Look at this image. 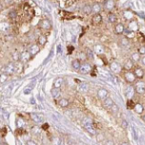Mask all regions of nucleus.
Masks as SVG:
<instances>
[{"instance_id":"f257e3e1","label":"nucleus","mask_w":145,"mask_h":145,"mask_svg":"<svg viewBox=\"0 0 145 145\" xmlns=\"http://www.w3.org/2000/svg\"><path fill=\"white\" fill-rule=\"evenodd\" d=\"M83 127H84V129L86 130L90 135H92V136L96 135V133H97V132H96V129L93 127V119H92V118H85L83 119Z\"/></svg>"},{"instance_id":"f03ea898","label":"nucleus","mask_w":145,"mask_h":145,"mask_svg":"<svg viewBox=\"0 0 145 145\" xmlns=\"http://www.w3.org/2000/svg\"><path fill=\"white\" fill-rule=\"evenodd\" d=\"M134 88L136 93H138L139 95H143V94H145V82H143V81H138L135 84Z\"/></svg>"},{"instance_id":"7ed1b4c3","label":"nucleus","mask_w":145,"mask_h":145,"mask_svg":"<svg viewBox=\"0 0 145 145\" xmlns=\"http://www.w3.org/2000/svg\"><path fill=\"white\" fill-rule=\"evenodd\" d=\"M123 76H124V79L127 81L128 83H134L135 81H136V79H137L135 74L133 72H131V71H126L123 74Z\"/></svg>"},{"instance_id":"20e7f679","label":"nucleus","mask_w":145,"mask_h":145,"mask_svg":"<svg viewBox=\"0 0 145 145\" xmlns=\"http://www.w3.org/2000/svg\"><path fill=\"white\" fill-rule=\"evenodd\" d=\"M39 28L42 31H45V32L50 31L52 29V23L48 19H43V20H41L40 23H39Z\"/></svg>"},{"instance_id":"39448f33","label":"nucleus","mask_w":145,"mask_h":145,"mask_svg":"<svg viewBox=\"0 0 145 145\" xmlns=\"http://www.w3.org/2000/svg\"><path fill=\"white\" fill-rule=\"evenodd\" d=\"M16 72V66L13 63H9V64L4 67L3 69V73L7 74L8 75H11L12 74H14Z\"/></svg>"},{"instance_id":"423d86ee","label":"nucleus","mask_w":145,"mask_h":145,"mask_svg":"<svg viewBox=\"0 0 145 145\" xmlns=\"http://www.w3.org/2000/svg\"><path fill=\"white\" fill-rule=\"evenodd\" d=\"M136 75V77L137 78H139V79H141V78H143V76H144V71L142 68H140V67H136L134 69V72H133Z\"/></svg>"},{"instance_id":"0eeeda50","label":"nucleus","mask_w":145,"mask_h":145,"mask_svg":"<svg viewBox=\"0 0 145 145\" xmlns=\"http://www.w3.org/2000/svg\"><path fill=\"white\" fill-rule=\"evenodd\" d=\"M92 71V67L90 64H88V63H84V64L81 65L80 69H79V72H80L81 74H83V75H86L88 73H90Z\"/></svg>"},{"instance_id":"6e6552de","label":"nucleus","mask_w":145,"mask_h":145,"mask_svg":"<svg viewBox=\"0 0 145 145\" xmlns=\"http://www.w3.org/2000/svg\"><path fill=\"white\" fill-rule=\"evenodd\" d=\"M135 88L132 86H128L126 87V89H125V96L126 97L128 98V99H131L132 97H134V94H135Z\"/></svg>"},{"instance_id":"1a4fd4ad","label":"nucleus","mask_w":145,"mask_h":145,"mask_svg":"<svg viewBox=\"0 0 145 145\" xmlns=\"http://www.w3.org/2000/svg\"><path fill=\"white\" fill-rule=\"evenodd\" d=\"M32 57V54H30V52L29 51H24L23 53H21V59H20V61L23 62V63H25V62H28L30 59Z\"/></svg>"},{"instance_id":"9d476101","label":"nucleus","mask_w":145,"mask_h":145,"mask_svg":"<svg viewBox=\"0 0 145 145\" xmlns=\"http://www.w3.org/2000/svg\"><path fill=\"white\" fill-rule=\"evenodd\" d=\"M110 69L113 71L114 73L118 74V73H119V72H121V66L118 64V62L114 61V62H112L111 65H110Z\"/></svg>"},{"instance_id":"9b49d317","label":"nucleus","mask_w":145,"mask_h":145,"mask_svg":"<svg viewBox=\"0 0 145 145\" xmlns=\"http://www.w3.org/2000/svg\"><path fill=\"white\" fill-rule=\"evenodd\" d=\"M39 47H40V46H39L38 44H33V45H32V46H30V48H29L28 51L30 52V54H32V56L35 55V54L39 52V50H40Z\"/></svg>"},{"instance_id":"f8f14e48","label":"nucleus","mask_w":145,"mask_h":145,"mask_svg":"<svg viewBox=\"0 0 145 145\" xmlns=\"http://www.w3.org/2000/svg\"><path fill=\"white\" fill-rule=\"evenodd\" d=\"M31 118H32V120H33V122H35V123H42L44 120L43 117H41V116H39L37 114H32L31 115Z\"/></svg>"},{"instance_id":"ddd939ff","label":"nucleus","mask_w":145,"mask_h":145,"mask_svg":"<svg viewBox=\"0 0 145 145\" xmlns=\"http://www.w3.org/2000/svg\"><path fill=\"white\" fill-rule=\"evenodd\" d=\"M57 104H58L59 107H62V108H66L69 106V104H70V102L69 100L67 99V98H58V100H57Z\"/></svg>"},{"instance_id":"4468645a","label":"nucleus","mask_w":145,"mask_h":145,"mask_svg":"<svg viewBox=\"0 0 145 145\" xmlns=\"http://www.w3.org/2000/svg\"><path fill=\"white\" fill-rule=\"evenodd\" d=\"M124 31H125V29H124L123 24L118 23V24L115 26V33H117V34H121V33H123L124 32Z\"/></svg>"},{"instance_id":"2eb2a0df","label":"nucleus","mask_w":145,"mask_h":145,"mask_svg":"<svg viewBox=\"0 0 145 145\" xmlns=\"http://www.w3.org/2000/svg\"><path fill=\"white\" fill-rule=\"evenodd\" d=\"M97 96H98V97H99L100 99L103 100L104 98H106V97H108V91L106 89L101 88V89H99V90L97 91Z\"/></svg>"},{"instance_id":"dca6fc26","label":"nucleus","mask_w":145,"mask_h":145,"mask_svg":"<svg viewBox=\"0 0 145 145\" xmlns=\"http://www.w3.org/2000/svg\"><path fill=\"white\" fill-rule=\"evenodd\" d=\"M123 68H124V70H126V71H131L133 68H134V63H133L132 59L130 58L125 61V63H124V65H123Z\"/></svg>"},{"instance_id":"f3484780","label":"nucleus","mask_w":145,"mask_h":145,"mask_svg":"<svg viewBox=\"0 0 145 145\" xmlns=\"http://www.w3.org/2000/svg\"><path fill=\"white\" fill-rule=\"evenodd\" d=\"M114 104V101L110 98V97H106V98H104L103 99V106L105 108H107V109H110V108L113 106Z\"/></svg>"},{"instance_id":"a211bd4d","label":"nucleus","mask_w":145,"mask_h":145,"mask_svg":"<svg viewBox=\"0 0 145 145\" xmlns=\"http://www.w3.org/2000/svg\"><path fill=\"white\" fill-rule=\"evenodd\" d=\"M101 21H102V16H101V14H99V13L95 14V15L93 16V18H92V22H93L95 25L100 24Z\"/></svg>"},{"instance_id":"6ab92c4d","label":"nucleus","mask_w":145,"mask_h":145,"mask_svg":"<svg viewBox=\"0 0 145 145\" xmlns=\"http://www.w3.org/2000/svg\"><path fill=\"white\" fill-rule=\"evenodd\" d=\"M47 43V36L44 35V34H41L37 37V44L39 46H44L45 44Z\"/></svg>"},{"instance_id":"aec40b11","label":"nucleus","mask_w":145,"mask_h":145,"mask_svg":"<svg viewBox=\"0 0 145 145\" xmlns=\"http://www.w3.org/2000/svg\"><path fill=\"white\" fill-rule=\"evenodd\" d=\"M100 11H101V6L99 5L98 3H95L94 5L92 6V12H93L94 14L99 13Z\"/></svg>"},{"instance_id":"412c9836","label":"nucleus","mask_w":145,"mask_h":145,"mask_svg":"<svg viewBox=\"0 0 145 145\" xmlns=\"http://www.w3.org/2000/svg\"><path fill=\"white\" fill-rule=\"evenodd\" d=\"M119 43L120 45L124 47V48H128L130 46V41H129V38L128 37H121L120 40H119Z\"/></svg>"},{"instance_id":"4be33fe9","label":"nucleus","mask_w":145,"mask_h":145,"mask_svg":"<svg viewBox=\"0 0 145 145\" xmlns=\"http://www.w3.org/2000/svg\"><path fill=\"white\" fill-rule=\"evenodd\" d=\"M52 96L54 99H58L60 97V88H55L54 87V89L52 90Z\"/></svg>"},{"instance_id":"5701e85b","label":"nucleus","mask_w":145,"mask_h":145,"mask_svg":"<svg viewBox=\"0 0 145 145\" xmlns=\"http://www.w3.org/2000/svg\"><path fill=\"white\" fill-rule=\"evenodd\" d=\"M72 66H73V68L76 71H79L81 67V62L79 59H75V60H73V62H72Z\"/></svg>"},{"instance_id":"b1692460","label":"nucleus","mask_w":145,"mask_h":145,"mask_svg":"<svg viewBox=\"0 0 145 145\" xmlns=\"http://www.w3.org/2000/svg\"><path fill=\"white\" fill-rule=\"evenodd\" d=\"M11 58H12V60H13L14 62H18V61H20V59H21V54H19L17 51H15V52H13V53L11 54Z\"/></svg>"},{"instance_id":"393cba45","label":"nucleus","mask_w":145,"mask_h":145,"mask_svg":"<svg viewBox=\"0 0 145 145\" xmlns=\"http://www.w3.org/2000/svg\"><path fill=\"white\" fill-rule=\"evenodd\" d=\"M88 89H89V86H88V84L85 83V82H82L81 84H79L78 91L81 92V93H85V92L88 91Z\"/></svg>"},{"instance_id":"a878e982","label":"nucleus","mask_w":145,"mask_h":145,"mask_svg":"<svg viewBox=\"0 0 145 145\" xmlns=\"http://www.w3.org/2000/svg\"><path fill=\"white\" fill-rule=\"evenodd\" d=\"M115 7V3H114L113 0H107L106 4H105V10L106 11H111Z\"/></svg>"},{"instance_id":"bb28decb","label":"nucleus","mask_w":145,"mask_h":145,"mask_svg":"<svg viewBox=\"0 0 145 145\" xmlns=\"http://www.w3.org/2000/svg\"><path fill=\"white\" fill-rule=\"evenodd\" d=\"M134 110L136 111V113L142 114L143 113L144 108H143V106H142L141 104H136V105H135V107H134Z\"/></svg>"},{"instance_id":"cd10ccee","label":"nucleus","mask_w":145,"mask_h":145,"mask_svg":"<svg viewBox=\"0 0 145 145\" xmlns=\"http://www.w3.org/2000/svg\"><path fill=\"white\" fill-rule=\"evenodd\" d=\"M131 59L133 62H139L140 61V54L139 53H134L131 55Z\"/></svg>"},{"instance_id":"c85d7f7f","label":"nucleus","mask_w":145,"mask_h":145,"mask_svg":"<svg viewBox=\"0 0 145 145\" xmlns=\"http://www.w3.org/2000/svg\"><path fill=\"white\" fill-rule=\"evenodd\" d=\"M8 15H9V18L10 19H16L17 18V11L15 10H11V11H9V13H8Z\"/></svg>"},{"instance_id":"c756f323","label":"nucleus","mask_w":145,"mask_h":145,"mask_svg":"<svg viewBox=\"0 0 145 145\" xmlns=\"http://www.w3.org/2000/svg\"><path fill=\"white\" fill-rule=\"evenodd\" d=\"M62 83H63V79L60 78V77H58V78H56V79L54 80V87H55V88H60L61 85H62Z\"/></svg>"},{"instance_id":"7c9ffc66","label":"nucleus","mask_w":145,"mask_h":145,"mask_svg":"<svg viewBox=\"0 0 145 145\" xmlns=\"http://www.w3.org/2000/svg\"><path fill=\"white\" fill-rule=\"evenodd\" d=\"M83 12L85 13V14H90V13H92V7L89 5H84L83 6Z\"/></svg>"},{"instance_id":"2f4dec72","label":"nucleus","mask_w":145,"mask_h":145,"mask_svg":"<svg viewBox=\"0 0 145 145\" xmlns=\"http://www.w3.org/2000/svg\"><path fill=\"white\" fill-rule=\"evenodd\" d=\"M108 20H109L110 23L115 24V23L117 22V16H116V14H113V13L109 14V15H108Z\"/></svg>"},{"instance_id":"473e14b6","label":"nucleus","mask_w":145,"mask_h":145,"mask_svg":"<svg viewBox=\"0 0 145 145\" xmlns=\"http://www.w3.org/2000/svg\"><path fill=\"white\" fill-rule=\"evenodd\" d=\"M129 27L131 29V31H133V32H136V31L139 30V26H138V24L136 22H130Z\"/></svg>"},{"instance_id":"72a5a7b5","label":"nucleus","mask_w":145,"mask_h":145,"mask_svg":"<svg viewBox=\"0 0 145 145\" xmlns=\"http://www.w3.org/2000/svg\"><path fill=\"white\" fill-rule=\"evenodd\" d=\"M85 54H86V56L90 59V60H92V59L94 58V54H93V51L90 50V49H86V53H85Z\"/></svg>"},{"instance_id":"f704fd0d","label":"nucleus","mask_w":145,"mask_h":145,"mask_svg":"<svg viewBox=\"0 0 145 145\" xmlns=\"http://www.w3.org/2000/svg\"><path fill=\"white\" fill-rule=\"evenodd\" d=\"M109 110H110V111H111V112H112L113 114H117V113H118V107L117 106V105H116V104H115V103H114L113 106H112V107L110 108Z\"/></svg>"},{"instance_id":"c9c22d12","label":"nucleus","mask_w":145,"mask_h":145,"mask_svg":"<svg viewBox=\"0 0 145 145\" xmlns=\"http://www.w3.org/2000/svg\"><path fill=\"white\" fill-rule=\"evenodd\" d=\"M32 133L34 135H38L40 134V128L37 127V126H34V127H32Z\"/></svg>"},{"instance_id":"e433bc0d","label":"nucleus","mask_w":145,"mask_h":145,"mask_svg":"<svg viewBox=\"0 0 145 145\" xmlns=\"http://www.w3.org/2000/svg\"><path fill=\"white\" fill-rule=\"evenodd\" d=\"M138 53L141 55H144L145 54V46H140V48L138 49Z\"/></svg>"},{"instance_id":"4c0bfd02","label":"nucleus","mask_w":145,"mask_h":145,"mask_svg":"<svg viewBox=\"0 0 145 145\" xmlns=\"http://www.w3.org/2000/svg\"><path fill=\"white\" fill-rule=\"evenodd\" d=\"M135 105H136V104H135L134 101H133L132 99H128V103H127V106H128V108H129V109H134Z\"/></svg>"},{"instance_id":"58836bf2","label":"nucleus","mask_w":145,"mask_h":145,"mask_svg":"<svg viewBox=\"0 0 145 145\" xmlns=\"http://www.w3.org/2000/svg\"><path fill=\"white\" fill-rule=\"evenodd\" d=\"M1 77H2V78H1V83H4V82H5V81L8 79V75L4 73L3 75H1Z\"/></svg>"},{"instance_id":"ea45409f","label":"nucleus","mask_w":145,"mask_h":145,"mask_svg":"<svg viewBox=\"0 0 145 145\" xmlns=\"http://www.w3.org/2000/svg\"><path fill=\"white\" fill-rule=\"evenodd\" d=\"M121 125H122V127H123L124 129H126V128H127V126H128V123H127V121H126L125 119H123V120H122V123H121Z\"/></svg>"},{"instance_id":"a19ab883","label":"nucleus","mask_w":145,"mask_h":145,"mask_svg":"<svg viewBox=\"0 0 145 145\" xmlns=\"http://www.w3.org/2000/svg\"><path fill=\"white\" fill-rule=\"evenodd\" d=\"M132 132H133V135H134V139L136 140H138V136H137V133H136V130L134 128H132Z\"/></svg>"},{"instance_id":"79ce46f5","label":"nucleus","mask_w":145,"mask_h":145,"mask_svg":"<svg viewBox=\"0 0 145 145\" xmlns=\"http://www.w3.org/2000/svg\"><path fill=\"white\" fill-rule=\"evenodd\" d=\"M140 62H141V64L143 65V66H145V55L140 58Z\"/></svg>"},{"instance_id":"37998d69","label":"nucleus","mask_w":145,"mask_h":145,"mask_svg":"<svg viewBox=\"0 0 145 145\" xmlns=\"http://www.w3.org/2000/svg\"><path fill=\"white\" fill-rule=\"evenodd\" d=\"M27 144H29V145H35L36 144V142H34L33 140H29V141H27Z\"/></svg>"},{"instance_id":"c03bdc74","label":"nucleus","mask_w":145,"mask_h":145,"mask_svg":"<svg viewBox=\"0 0 145 145\" xmlns=\"http://www.w3.org/2000/svg\"><path fill=\"white\" fill-rule=\"evenodd\" d=\"M30 93H31V90H30V89H26V90L24 91V94H26V95L30 94Z\"/></svg>"},{"instance_id":"a18cd8bd","label":"nucleus","mask_w":145,"mask_h":145,"mask_svg":"<svg viewBox=\"0 0 145 145\" xmlns=\"http://www.w3.org/2000/svg\"><path fill=\"white\" fill-rule=\"evenodd\" d=\"M31 103H32V104H35V100H34V98H32V99H31Z\"/></svg>"},{"instance_id":"49530a36","label":"nucleus","mask_w":145,"mask_h":145,"mask_svg":"<svg viewBox=\"0 0 145 145\" xmlns=\"http://www.w3.org/2000/svg\"><path fill=\"white\" fill-rule=\"evenodd\" d=\"M5 134H6V129L4 128V129H3V135H2V137H4V136H5Z\"/></svg>"},{"instance_id":"de8ad7c7","label":"nucleus","mask_w":145,"mask_h":145,"mask_svg":"<svg viewBox=\"0 0 145 145\" xmlns=\"http://www.w3.org/2000/svg\"><path fill=\"white\" fill-rule=\"evenodd\" d=\"M43 128H48V125H47V124H45V125L43 126Z\"/></svg>"},{"instance_id":"09e8293b","label":"nucleus","mask_w":145,"mask_h":145,"mask_svg":"<svg viewBox=\"0 0 145 145\" xmlns=\"http://www.w3.org/2000/svg\"><path fill=\"white\" fill-rule=\"evenodd\" d=\"M142 119H143V120L145 121V115H144V116H142Z\"/></svg>"}]
</instances>
